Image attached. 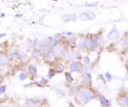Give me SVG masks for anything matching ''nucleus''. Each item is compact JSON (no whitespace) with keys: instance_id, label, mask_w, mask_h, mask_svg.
<instances>
[{"instance_id":"20e7f679","label":"nucleus","mask_w":128,"mask_h":107,"mask_svg":"<svg viewBox=\"0 0 128 107\" xmlns=\"http://www.w3.org/2000/svg\"><path fill=\"white\" fill-rule=\"evenodd\" d=\"M66 48H67V47H66V45H65V42H59V43L54 44L51 49H52V52L54 53V55L56 56V58H57L58 60H60V59H61V56H62V54L64 53V51H65Z\"/></svg>"},{"instance_id":"c9c22d12","label":"nucleus","mask_w":128,"mask_h":107,"mask_svg":"<svg viewBox=\"0 0 128 107\" xmlns=\"http://www.w3.org/2000/svg\"><path fill=\"white\" fill-rule=\"evenodd\" d=\"M31 85H32L31 83H29V84H24V85H23V87H24V88H28V87H30Z\"/></svg>"},{"instance_id":"39448f33","label":"nucleus","mask_w":128,"mask_h":107,"mask_svg":"<svg viewBox=\"0 0 128 107\" xmlns=\"http://www.w3.org/2000/svg\"><path fill=\"white\" fill-rule=\"evenodd\" d=\"M120 38V31L118 30V28L116 26H113L112 29L107 33L106 35V39L110 42H117Z\"/></svg>"},{"instance_id":"b1692460","label":"nucleus","mask_w":128,"mask_h":107,"mask_svg":"<svg viewBox=\"0 0 128 107\" xmlns=\"http://www.w3.org/2000/svg\"><path fill=\"white\" fill-rule=\"evenodd\" d=\"M24 106H25V107H39V105L34 101L33 98H27V99L25 100Z\"/></svg>"},{"instance_id":"9b49d317","label":"nucleus","mask_w":128,"mask_h":107,"mask_svg":"<svg viewBox=\"0 0 128 107\" xmlns=\"http://www.w3.org/2000/svg\"><path fill=\"white\" fill-rule=\"evenodd\" d=\"M77 42H78V39H77V37L74 35V36H71V37L66 38V40H65V45H66V47L69 48L70 50H74V49H76V47H77Z\"/></svg>"},{"instance_id":"79ce46f5","label":"nucleus","mask_w":128,"mask_h":107,"mask_svg":"<svg viewBox=\"0 0 128 107\" xmlns=\"http://www.w3.org/2000/svg\"><path fill=\"white\" fill-rule=\"evenodd\" d=\"M0 17H1V18L5 17V13H0Z\"/></svg>"},{"instance_id":"f257e3e1","label":"nucleus","mask_w":128,"mask_h":107,"mask_svg":"<svg viewBox=\"0 0 128 107\" xmlns=\"http://www.w3.org/2000/svg\"><path fill=\"white\" fill-rule=\"evenodd\" d=\"M98 93L99 92L92 87H82L81 86L79 92L74 96V100L78 105H86V104L90 103L91 101L95 100Z\"/></svg>"},{"instance_id":"f8f14e48","label":"nucleus","mask_w":128,"mask_h":107,"mask_svg":"<svg viewBox=\"0 0 128 107\" xmlns=\"http://www.w3.org/2000/svg\"><path fill=\"white\" fill-rule=\"evenodd\" d=\"M48 82H49V79H47L46 77H43V76H40L38 79H35L31 82L32 85L36 86V87H40V88H43L45 86L48 85Z\"/></svg>"},{"instance_id":"58836bf2","label":"nucleus","mask_w":128,"mask_h":107,"mask_svg":"<svg viewBox=\"0 0 128 107\" xmlns=\"http://www.w3.org/2000/svg\"><path fill=\"white\" fill-rule=\"evenodd\" d=\"M39 107H51V106L49 105V103H47V104H44V105H41V106H39Z\"/></svg>"},{"instance_id":"f704fd0d","label":"nucleus","mask_w":128,"mask_h":107,"mask_svg":"<svg viewBox=\"0 0 128 107\" xmlns=\"http://www.w3.org/2000/svg\"><path fill=\"white\" fill-rule=\"evenodd\" d=\"M44 18H45V15L41 16V18H39V20H38V23H39V24H43V20H44Z\"/></svg>"},{"instance_id":"393cba45","label":"nucleus","mask_w":128,"mask_h":107,"mask_svg":"<svg viewBox=\"0 0 128 107\" xmlns=\"http://www.w3.org/2000/svg\"><path fill=\"white\" fill-rule=\"evenodd\" d=\"M29 77V74L27 71H24V70H21L19 73H18V79L20 81H25L27 78Z\"/></svg>"},{"instance_id":"7c9ffc66","label":"nucleus","mask_w":128,"mask_h":107,"mask_svg":"<svg viewBox=\"0 0 128 107\" xmlns=\"http://www.w3.org/2000/svg\"><path fill=\"white\" fill-rule=\"evenodd\" d=\"M63 36H65V37H71V36H74V33L73 32H71V31H63L62 33H61Z\"/></svg>"},{"instance_id":"5701e85b","label":"nucleus","mask_w":128,"mask_h":107,"mask_svg":"<svg viewBox=\"0 0 128 107\" xmlns=\"http://www.w3.org/2000/svg\"><path fill=\"white\" fill-rule=\"evenodd\" d=\"M33 99H34V101H35L39 106H41V105H44V104H47V103H48L47 98H46V97H44V96H36V97H34Z\"/></svg>"},{"instance_id":"0eeeda50","label":"nucleus","mask_w":128,"mask_h":107,"mask_svg":"<svg viewBox=\"0 0 128 107\" xmlns=\"http://www.w3.org/2000/svg\"><path fill=\"white\" fill-rule=\"evenodd\" d=\"M117 42H118V45H120V49H121L122 53L125 54V52L128 49V31H126Z\"/></svg>"},{"instance_id":"ddd939ff","label":"nucleus","mask_w":128,"mask_h":107,"mask_svg":"<svg viewBox=\"0 0 128 107\" xmlns=\"http://www.w3.org/2000/svg\"><path fill=\"white\" fill-rule=\"evenodd\" d=\"M18 54H19V57H18V62L20 63V65H26L28 64L30 58L29 56L26 54V52L22 51V50H18Z\"/></svg>"},{"instance_id":"473e14b6","label":"nucleus","mask_w":128,"mask_h":107,"mask_svg":"<svg viewBox=\"0 0 128 107\" xmlns=\"http://www.w3.org/2000/svg\"><path fill=\"white\" fill-rule=\"evenodd\" d=\"M98 78H99V79H101V82H102L103 84H105V83L107 82V80L105 79L104 75H102V74H99V75H98Z\"/></svg>"},{"instance_id":"2eb2a0df","label":"nucleus","mask_w":128,"mask_h":107,"mask_svg":"<svg viewBox=\"0 0 128 107\" xmlns=\"http://www.w3.org/2000/svg\"><path fill=\"white\" fill-rule=\"evenodd\" d=\"M116 102L119 107H128V93L116 98Z\"/></svg>"},{"instance_id":"ea45409f","label":"nucleus","mask_w":128,"mask_h":107,"mask_svg":"<svg viewBox=\"0 0 128 107\" xmlns=\"http://www.w3.org/2000/svg\"><path fill=\"white\" fill-rule=\"evenodd\" d=\"M5 36H6V33H0V39L3 38V37H5Z\"/></svg>"},{"instance_id":"4c0bfd02","label":"nucleus","mask_w":128,"mask_h":107,"mask_svg":"<svg viewBox=\"0 0 128 107\" xmlns=\"http://www.w3.org/2000/svg\"><path fill=\"white\" fill-rule=\"evenodd\" d=\"M3 81H4V78H3L2 76H0V85L3 84Z\"/></svg>"},{"instance_id":"a19ab883","label":"nucleus","mask_w":128,"mask_h":107,"mask_svg":"<svg viewBox=\"0 0 128 107\" xmlns=\"http://www.w3.org/2000/svg\"><path fill=\"white\" fill-rule=\"evenodd\" d=\"M21 16H22L21 14H15V16H14V17H16V18H20Z\"/></svg>"},{"instance_id":"f3484780","label":"nucleus","mask_w":128,"mask_h":107,"mask_svg":"<svg viewBox=\"0 0 128 107\" xmlns=\"http://www.w3.org/2000/svg\"><path fill=\"white\" fill-rule=\"evenodd\" d=\"M11 64V60L7 53H0V67H7Z\"/></svg>"},{"instance_id":"6e6552de","label":"nucleus","mask_w":128,"mask_h":107,"mask_svg":"<svg viewBox=\"0 0 128 107\" xmlns=\"http://www.w3.org/2000/svg\"><path fill=\"white\" fill-rule=\"evenodd\" d=\"M78 16H79V19L83 20V21H91V20H94L96 17L95 13L91 10H86V11L80 13Z\"/></svg>"},{"instance_id":"f03ea898","label":"nucleus","mask_w":128,"mask_h":107,"mask_svg":"<svg viewBox=\"0 0 128 107\" xmlns=\"http://www.w3.org/2000/svg\"><path fill=\"white\" fill-rule=\"evenodd\" d=\"M102 36L101 32H97V33H91L89 34L90 40H91V52H97L99 51V49H101L102 45L100 43V37Z\"/></svg>"},{"instance_id":"37998d69","label":"nucleus","mask_w":128,"mask_h":107,"mask_svg":"<svg viewBox=\"0 0 128 107\" xmlns=\"http://www.w3.org/2000/svg\"><path fill=\"white\" fill-rule=\"evenodd\" d=\"M125 67H126V70H127V72H128V61L126 62V65H125Z\"/></svg>"},{"instance_id":"a878e982","label":"nucleus","mask_w":128,"mask_h":107,"mask_svg":"<svg viewBox=\"0 0 128 107\" xmlns=\"http://www.w3.org/2000/svg\"><path fill=\"white\" fill-rule=\"evenodd\" d=\"M56 74H57V73H56V71L54 70V68H53V67H50V68L48 69L47 73H46V78L50 80V79H52Z\"/></svg>"},{"instance_id":"bb28decb","label":"nucleus","mask_w":128,"mask_h":107,"mask_svg":"<svg viewBox=\"0 0 128 107\" xmlns=\"http://www.w3.org/2000/svg\"><path fill=\"white\" fill-rule=\"evenodd\" d=\"M117 45L118 42H110V44L107 46V50L109 52H115L117 50Z\"/></svg>"},{"instance_id":"dca6fc26","label":"nucleus","mask_w":128,"mask_h":107,"mask_svg":"<svg viewBox=\"0 0 128 107\" xmlns=\"http://www.w3.org/2000/svg\"><path fill=\"white\" fill-rule=\"evenodd\" d=\"M77 19H79V16L75 13H68L61 16L62 22H71V21H76Z\"/></svg>"},{"instance_id":"e433bc0d","label":"nucleus","mask_w":128,"mask_h":107,"mask_svg":"<svg viewBox=\"0 0 128 107\" xmlns=\"http://www.w3.org/2000/svg\"><path fill=\"white\" fill-rule=\"evenodd\" d=\"M68 105H69L68 107H77V106H75V105H74L72 102H69V104H68Z\"/></svg>"},{"instance_id":"412c9836","label":"nucleus","mask_w":128,"mask_h":107,"mask_svg":"<svg viewBox=\"0 0 128 107\" xmlns=\"http://www.w3.org/2000/svg\"><path fill=\"white\" fill-rule=\"evenodd\" d=\"M51 89L57 94V96H58L59 98H63V97L66 96V92L64 91V89H63V88H59L58 85H54V86H52Z\"/></svg>"},{"instance_id":"aec40b11","label":"nucleus","mask_w":128,"mask_h":107,"mask_svg":"<svg viewBox=\"0 0 128 107\" xmlns=\"http://www.w3.org/2000/svg\"><path fill=\"white\" fill-rule=\"evenodd\" d=\"M80 65H81V62H80L79 60L71 62V63L69 64V66H68L69 72H70V73H78V72H79Z\"/></svg>"},{"instance_id":"4be33fe9","label":"nucleus","mask_w":128,"mask_h":107,"mask_svg":"<svg viewBox=\"0 0 128 107\" xmlns=\"http://www.w3.org/2000/svg\"><path fill=\"white\" fill-rule=\"evenodd\" d=\"M64 81H65L66 84H68V85L75 83V82H74L75 79H74V77L72 76V73H70L69 71H65V72H64Z\"/></svg>"},{"instance_id":"1a4fd4ad","label":"nucleus","mask_w":128,"mask_h":107,"mask_svg":"<svg viewBox=\"0 0 128 107\" xmlns=\"http://www.w3.org/2000/svg\"><path fill=\"white\" fill-rule=\"evenodd\" d=\"M28 74H29V78L33 81L35 80L36 78H39V74H38V69H37V66L35 64H29L28 65V70H27Z\"/></svg>"},{"instance_id":"c756f323","label":"nucleus","mask_w":128,"mask_h":107,"mask_svg":"<svg viewBox=\"0 0 128 107\" xmlns=\"http://www.w3.org/2000/svg\"><path fill=\"white\" fill-rule=\"evenodd\" d=\"M104 77H105V79L107 80V82H111V81H112V79L114 78V77H113V75H112L110 72H108V71H106V72L104 73Z\"/></svg>"},{"instance_id":"6ab92c4d","label":"nucleus","mask_w":128,"mask_h":107,"mask_svg":"<svg viewBox=\"0 0 128 107\" xmlns=\"http://www.w3.org/2000/svg\"><path fill=\"white\" fill-rule=\"evenodd\" d=\"M54 44H55V41H54L53 36H49V37H47L45 40L42 41V47L44 48V50H47V49L52 48V46H53Z\"/></svg>"},{"instance_id":"72a5a7b5","label":"nucleus","mask_w":128,"mask_h":107,"mask_svg":"<svg viewBox=\"0 0 128 107\" xmlns=\"http://www.w3.org/2000/svg\"><path fill=\"white\" fill-rule=\"evenodd\" d=\"M85 7H97V3H85Z\"/></svg>"},{"instance_id":"a211bd4d","label":"nucleus","mask_w":128,"mask_h":107,"mask_svg":"<svg viewBox=\"0 0 128 107\" xmlns=\"http://www.w3.org/2000/svg\"><path fill=\"white\" fill-rule=\"evenodd\" d=\"M51 67H53V68H54V70L56 71V73H57V74L64 73V72H65V68H66L65 64H64L62 61H60V60L56 61V62L54 63V65H53V66H51Z\"/></svg>"},{"instance_id":"2f4dec72","label":"nucleus","mask_w":128,"mask_h":107,"mask_svg":"<svg viewBox=\"0 0 128 107\" xmlns=\"http://www.w3.org/2000/svg\"><path fill=\"white\" fill-rule=\"evenodd\" d=\"M6 89H7V86H6L5 84L0 85V96H1V95H3V94L6 92Z\"/></svg>"},{"instance_id":"423d86ee","label":"nucleus","mask_w":128,"mask_h":107,"mask_svg":"<svg viewBox=\"0 0 128 107\" xmlns=\"http://www.w3.org/2000/svg\"><path fill=\"white\" fill-rule=\"evenodd\" d=\"M43 59L45 60V62H46L47 64H49V65H51V66H53L54 63H55L56 61H58V59L56 58V56H55L54 53L52 52V49H51V48L45 50L44 58H43Z\"/></svg>"},{"instance_id":"c03bdc74","label":"nucleus","mask_w":128,"mask_h":107,"mask_svg":"<svg viewBox=\"0 0 128 107\" xmlns=\"http://www.w3.org/2000/svg\"><path fill=\"white\" fill-rule=\"evenodd\" d=\"M125 55H127V56H128V49H127V51L125 52Z\"/></svg>"},{"instance_id":"a18cd8bd","label":"nucleus","mask_w":128,"mask_h":107,"mask_svg":"<svg viewBox=\"0 0 128 107\" xmlns=\"http://www.w3.org/2000/svg\"><path fill=\"white\" fill-rule=\"evenodd\" d=\"M0 25H1V23H0Z\"/></svg>"},{"instance_id":"9d476101","label":"nucleus","mask_w":128,"mask_h":107,"mask_svg":"<svg viewBox=\"0 0 128 107\" xmlns=\"http://www.w3.org/2000/svg\"><path fill=\"white\" fill-rule=\"evenodd\" d=\"M96 100L99 102V104L101 105V107H111L112 106L111 101L107 97H105L103 94H101V93H98V95L96 97Z\"/></svg>"},{"instance_id":"7ed1b4c3","label":"nucleus","mask_w":128,"mask_h":107,"mask_svg":"<svg viewBox=\"0 0 128 107\" xmlns=\"http://www.w3.org/2000/svg\"><path fill=\"white\" fill-rule=\"evenodd\" d=\"M78 84L82 87H92V75L90 72L81 74L78 79Z\"/></svg>"},{"instance_id":"4468645a","label":"nucleus","mask_w":128,"mask_h":107,"mask_svg":"<svg viewBox=\"0 0 128 107\" xmlns=\"http://www.w3.org/2000/svg\"><path fill=\"white\" fill-rule=\"evenodd\" d=\"M80 88H81V86H80L78 83H73V84H70V85L67 84L68 93H69L70 95H72V96H75V95L79 92Z\"/></svg>"},{"instance_id":"c85d7f7f","label":"nucleus","mask_w":128,"mask_h":107,"mask_svg":"<svg viewBox=\"0 0 128 107\" xmlns=\"http://www.w3.org/2000/svg\"><path fill=\"white\" fill-rule=\"evenodd\" d=\"M81 60H82V63H84V64H87V65L91 64V58H90V56H89L88 54L83 55Z\"/></svg>"},{"instance_id":"49530a36","label":"nucleus","mask_w":128,"mask_h":107,"mask_svg":"<svg viewBox=\"0 0 128 107\" xmlns=\"http://www.w3.org/2000/svg\"><path fill=\"white\" fill-rule=\"evenodd\" d=\"M24 107H25V106H24Z\"/></svg>"},{"instance_id":"cd10ccee","label":"nucleus","mask_w":128,"mask_h":107,"mask_svg":"<svg viewBox=\"0 0 128 107\" xmlns=\"http://www.w3.org/2000/svg\"><path fill=\"white\" fill-rule=\"evenodd\" d=\"M29 58H30V60L39 59V57H38V51H37V49H34V50H32V51L30 52V56H29Z\"/></svg>"}]
</instances>
